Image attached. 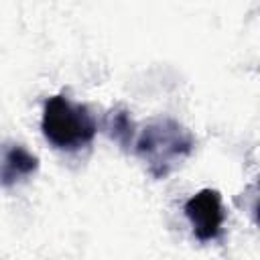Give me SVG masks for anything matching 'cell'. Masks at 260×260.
Listing matches in <instances>:
<instances>
[{"label":"cell","instance_id":"277c9868","mask_svg":"<svg viewBox=\"0 0 260 260\" xmlns=\"http://www.w3.org/2000/svg\"><path fill=\"white\" fill-rule=\"evenodd\" d=\"M39 169V158L28 152L20 144H12L4 150L2 162H0V185L10 187L26 177H30Z\"/></svg>","mask_w":260,"mask_h":260},{"label":"cell","instance_id":"6da1fadb","mask_svg":"<svg viewBox=\"0 0 260 260\" xmlns=\"http://www.w3.org/2000/svg\"><path fill=\"white\" fill-rule=\"evenodd\" d=\"M195 148L193 134L173 118L150 122L134 140V150L154 179H165Z\"/></svg>","mask_w":260,"mask_h":260},{"label":"cell","instance_id":"7a4b0ae2","mask_svg":"<svg viewBox=\"0 0 260 260\" xmlns=\"http://www.w3.org/2000/svg\"><path fill=\"white\" fill-rule=\"evenodd\" d=\"M41 130L55 148L79 150L93 140L98 124L87 106L65 95H51L43 106Z\"/></svg>","mask_w":260,"mask_h":260},{"label":"cell","instance_id":"3957f363","mask_svg":"<svg viewBox=\"0 0 260 260\" xmlns=\"http://www.w3.org/2000/svg\"><path fill=\"white\" fill-rule=\"evenodd\" d=\"M191 230L199 242H211L221 236L225 211L219 191L215 189H201L185 201L183 207Z\"/></svg>","mask_w":260,"mask_h":260},{"label":"cell","instance_id":"5b68a950","mask_svg":"<svg viewBox=\"0 0 260 260\" xmlns=\"http://www.w3.org/2000/svg\"><path fill=\"white\" fill-rule=\"evenodd\" d=\"M106 132L112 140H116L122 148L134 146V122L130 118V112L124 106H116L106 116Z\"/></svg>","mask_w":260,"mask_h":260}]
</instances>
